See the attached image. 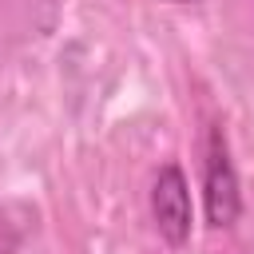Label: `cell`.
I'll return each instance as SVG.
<instances>
[{
  "mask_svg": "<svg viewBox=\"0 0 254 254\" xmlns=\"http://www.w3.org/2000/svg\"><path fill=\"white\" fill-rule=\"evenodd\" d=\"M151 218L167 246H183L190 238V190H187V175L175 163L159 167L151 183Z\"/></svg>",
  "mask_w": 254,
  "mask_h": 254,
  "instance_id": "cell-1",
  "label": "cell"
},
{
  "mask_svg": "<svg viewBox=\"0 0 254 254\" xmlns=\"http://www.w3.org/2000/svg\"><path fill=\"white\" fill-rule=\"evenodd\" d=\"M242 210V194H238V175L230 167L226 155V139L214 127L210 131V151H206V222L210 226H230Z\"/></svg>",
  "mask_w": 254,
  "mask_h": 254,
  "instance_id": "cell-2",
  "label": "cell"
},
{
  "mask_svg": "<svg viewBox=\"0 0 254 254\" xmlns=\"http://www.w3.org/2000/svg\"><path fill=\"white\" fill-rule=\"evenodd\" d=\"M179 4H190V0H179Z\"/></svg>",
  "mask_w": 254,
  "mask_h": 254,
  "instance_id": "cell-3",
  "label": "cell"
}]
</instances>
